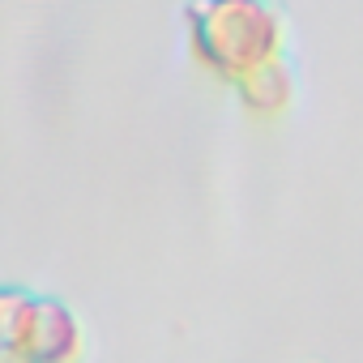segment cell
Listing matches in <instances>:
<instances>
[{"instance_id": "obj_2", "label": "cell", "mask_w": 363, "mask_h": 363, "mask_svg": "<svg viewBox=\"0 0 363 363\" xmlns=\"http://www.w3.org/2000/svg\"><path fill=\"white\" fill-rule=\"evenodd\" d=\"M0 333H5V359L73 363L82 354V320L65 303L35 299L26 291H5V299H0Z\"/></svg>"}, {"instance_id": "obj_4", "label": "cell", "mask_w": 363, "mask_h": 363, "mask_svg": "<svg viewBox=\"0 0 363 363\" xmlns=\"http://www.w3.org/2000/svg\"><path fill=\"white\" fill-rule=\"evenodd\" d=\"M5 363H22V359H5Z\"/></svg>"}, {"instance_id": "obj_3", "label": "cell", "mask_w": 363, "mask_h": 363, "mask_svg": "<svg viewBox=\"0 0 363 363\" xmlns=\"http://www.w3.org/2000/svg\"><path fill=\"white\" fill-rule=\"evenodd\" d=\"M240 94H244V103L257 107V111H278V107L291 99V77H286V69H282L278 60H269V65L244 73Z\"/></svg>"}, {"instance_id": "obj_1", "label": "cell", "mask_w": 363, "mask_h": 363, "mask_svg": "<svg viewBox=\"0 0 363 363\" xmlns=\"http://www.w3.org/2000/svg\"><path fill=\"white\" fill-rule=\"evenodd\" d=\"M206 22H193V43L201 60L227 73H252L269 65L278 43V18L257 0H201Z\"/></svg>"}]
</instances>
